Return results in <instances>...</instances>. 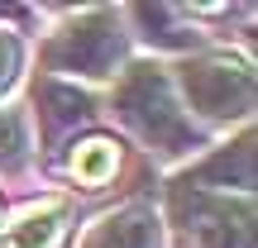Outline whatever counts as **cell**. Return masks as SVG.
<instances>
[{
    "label": "cell",
    "mask_w": 258,
    "mask_h": 248,
    "mask_svg": "<svg viewBox=\"0 0 258 248\" xmlns=\"http://www.w3.org/2000/svg\"><path fill=\"white\" fill-rule=\"evenodd\" d=\"M38 115H43V129L48 134H62L72 124H86L91 120V96L72 91V86H43L38 91Z\"/></svg>",
    "instance_id": "obj_7"
},
{
    "label": "cell",
    "mask_w": 258,
    "mask_h": 248,
    "mask_svg": "<svg viewBox=\"0 0 258 248\" xmlns=\"http://www.w3.org/2000/svg\"><path fill=\"white\" fill-rule=\"evenodd\" d=\"M120 57H124V34H120V19L110 10L77 15L43 48V62L53 72H72V76H110L120 67Z\"/></svg>",
    "instance_id": "obj_2"
},
{
    "label": "cell",
    "mask_w": 258,
    "mask_h": 248,
    "mask_svg": "<svg viewBox=\"0 0 258 248\" xmlns=\"http://www.w3.org/2000/svg\"><path fill=\"white\" fill-rule=\"evenodd\" d=\"M115 162H120V148H115L110 138H86L72 153V177L82 186H105L115 177Z\"/></svg>",
    "instance_id": "obj_9"
},
{
    "label": "cell",
    "mask_w": 258,
    "mask_h": 248,
    "mask_svg": "<svg viewBox=\"0 0 258 248\" xmlns=\"http://www.w3.org/2000/svg\"><path fill=\"white\" fill-rule=\"evenodd\" d=\"M172 215L182 220L186 239H196V248H253L249 201L230 205V201H215V196H201V191L186 196L177 186L172 191Z\"/></svg>",
    "instance_id": "obj_4"
},
{
    "label": "cell",
    "mask_w": 258,
    "mask_h": 248,
    "mask_svg": "<svg viewBox=\"0 0 258 248\" xmlns=\"http://www.w3.org/2000/svg\"><path fill=\"white\" fill-rule=\"evenodd\" d=\"M67 224H72L67 205L62 201H48V205H38V210H29L24 220L0 239V248H62Z\"/></svg>",
    "instance_id": "obj_5"
},
{
    "label": "cell",
    "mask_w": 258,
    "mask_h": 248,
    "mask_svg": "<svg viewBox=\"0 0 258 248\" xmlns=\"http://www.w3.org/2000/svg\"><path fill=\"white\" fill-rule=\"evenodd\" d=\"M15 72H19V43L10 34H0V91L15 81Z\"/></svg>",
    "instance_id": "obj_11"
},
{
    "label": "cell",
    "mask_w": 258,
    "mask_h": 248,
    "mask_svg": "<svg viewBox=\"0 0 258 248\" xmlns=\"http://www.w3.org/2000/svg\"><path fill=\"white\" fill-rule=\"evenodd\" d=\"M115 110L158 153H196L201 148V129L177 110V96L167 86L163 67H129L120 91H115Z\"/></svg>",
    "instance_id": "obj_1"
},
{
    "label": "cell",
    "mask_w": 258,
    "mask_h": 248,
    "mask_svg": "<svg viewBox=\"0 0 258 248\" xmlns=\"http://www.w3.org/2000/svg\"><path fill=\"white\" fill-rule=\"evenodd\" d=\"M86 248H158V220L148 210H120L86 239Z\"/></svg>",
    "instance_id": "obj_6"
},
{
    "label": "cell",
    "mask_w": 258,
    "mask_h": 248,
    "mask_svg": "<svg viewBox=\"0 0 258 248\" xmlns=\"http://www.w3.org/2000/svg\"><path fill=\"white\" fill-rule=\"evenodd\" d=\"M24 153V120L15 110H0V162H15Z\"/></svg>",
    "instance_id": "obj_10"
},
{
    "label": "cell",
    "mask_w": 258,
    "mask_h": 248,
    "mask_svg": "<svg viewBox=\"0 0 258 248\" xmlns=\"http://www.w3.org/2000/svg\"><path fill=\"white\" fill-rule=\"evenodd\" d=\"M182 91L206 120H244L253 110V72L230 57H201L182 67Z\"/></svg>",
    "instance_id": "obj_3"
},
{
    "label": "cell",
    "mask_w": 258,
    "mask_h": 248,
    "mask_svg": "<svg viewBox=\"0 0 258 248\" xmlns=\"http://www.w3.org/2000/svg\"><path fill=\"white\" fill-rule=\"evenodd\" d=\"M196 182H211V186H230L234 182V191L249 196V186H253V138L244 134L239 143H234V153H215L211 162L196 172Z\"/></svg>",
    "instance_id": "obj_8"
}]
</instances>
